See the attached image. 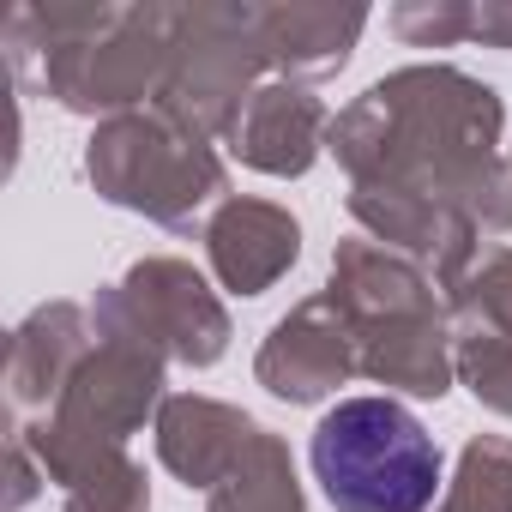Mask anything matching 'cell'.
Segmentation results:
<instances>
[{
    "instance_id": "6da1fadb",
    "label": "cell",
    "mask_w": 512,
    "mask_h": 512,
    "mask_svg": "<svg viewBox=\"0 0 512 512\" xmlns=\"http://www.w3.org/2000/svg\"><path fill=\"white\" fill-rule=\"evenodd\" d=\"M314 476L338 512H428L440 494V446L404 404L344 398L314 428Z\"/></svg>"
}]
</instances>
